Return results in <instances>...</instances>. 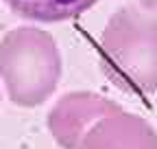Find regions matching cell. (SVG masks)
<instances>
[{
    "label": "cell",
    "mask_w": 157,
    "mask_h": 149,
    "mask_svg": "<svg viewBox=\"0 0 157 149\" xmlns=\"http://www.w3.org/2000/svg\"><path fill=\"white\" fill-rule=\"evenodd\" d=\"M98 64L105 77L124 92H157V11L120 7L98 37Z\"/></svg>",
    "instance_id": "cell-1"
},
{
    "label": "cell",
    "mask_w": 157,
    "mask_h": 149,
    "mask_svg": "<svg viewBox=\"0 0 157 149\" xmlns=\"http://www.w3.org/2000/svg\"><path fill=\"white\" fill-rule=\"evenodd\" d=\"M61 50L44 29L17 26L0 40V79L13 105L46 103L61 79Z\"/></svg>",
    "instance_id": "cell-2"
},
{
    "label": "cell",
    "mask_w": 157,
    "mask_h": 149,
    "mask_svg": "<svg viewBox=\"0 0 157 149\" xmlns=\"http://www.w3.org/2000/svg\"><path fill=\"white\" fill-rule=\"evenodd\" d=\"M122 110L118 103L96 95V92H68L59 99L46 116L48 132L61 149H76L87 129L107 114Z\"/></svg>",
    "instance_id": "cell-3"
},
{
    "label": "cell",
    "mask_w": 157,
    "mask_h": 149,
    "mask_svg": "<svg viewBox=\"0 0 157 149\" xmlns=\"http://www.w3.org/2000/svg\"><path fill=\"white\" fill-rule=\"evenodd\" d=\"M76 149H157V132L146 119L118 110L98 119Z\"/></svg>",
    "instance_id": "cell-4"
},
{
    "label": "cell",
    "mask_w": 157,
    "mask_h": 149,
    "mask_svg": "<svg viewBox=\"0 0 157 149\" xmlns=\"http://www.w3.org/2000/svg\"><path fill=\"white\" fill-rule=\"evenodd\" d=\"M20 18L33 22H63L85 13L98 0H2Z\"/></svg>",
    "instance_id": "cell-5"
},
{
    "label": "cell",
    "mask_w": 157,
    "mask_h": 149,
    "mask_svg": "<svg viewBox=\"0 0 157 149\" xmlns=\"http://www.w3.org/2000/svg\"><path fill=\"white\" fill-rule=\"evenodd\" d=\"M140 5L148 11H157V0H140Z\"/></svg>",
    "instance_id": "cell-6"
}]
</instances>
